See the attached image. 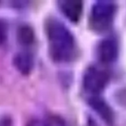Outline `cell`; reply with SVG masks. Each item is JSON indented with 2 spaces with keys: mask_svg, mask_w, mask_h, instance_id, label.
<instances>
[{
  "mask_svg": "<svg viewBox=\"0 0 126 126\" xmlns=\"http://www.w3.org/2000/svg\"><path fill=\"white\" fill-rule=\"evenodd\" d=\"M49 53L56 61H64L72 56L74 40L65 25L57 20L49 21L47 26Z\"/></svg>",
  "mask_w": 126,
  "mask_h": 126,
  "instance_id": "6da1fadb",
  "label": "cell"
},
{
  "mask_svg": "<svg viewBox=\"0 0 126 126\" xmlns=\"http://www.w3.org/2000/svg\"><path fill=\"white\" fill-rule=\"evenodd\" d=\"M115 7L111 2L98 1L93 6L91 21L93 26L97 30H104L110 25L113 18Z\"/></svg>",
  "mask_w": 126,
  "mask_h": 126,
  "instance_id": "7a4b0ae2",
  "label": "cell"
},
{
  "mask_svg": "<svg viewBox=\"0 0 126 126\" xmlns=\"http://www.w3.org/2000/svg\"><path fill=\"white\" fill-rule=\"evenodd\" d=\"M108 81V75L105 71L92 67L86 71L83 78V85L86 91L98 93L105 88Z\"/></svg>",
  "mask_w": 126,
  "mask_h": 126,
  "instance_id": "3957f363",
  "label": "cell"
},
{
  "mask_svg": "<svg viewBox=\"0 0 126 126\" xmlns=\"http://www.w3.org/2000/svg\"><path fill=\"white\" fill-rule=\"evenodd\" d=\"M98 54L100 61L105 63H110L116 59L117 55V44L114 39L106 38L100 42L98 49Z\"/></svg>",
  "mask_w": 126,
  "mask_h": 126,
  "instance_id": "277c9868",
  "label": "cell"
},
{
  "mask_svg": "<svg viewBox=\"0 0 126 126\" xmlns=\"http://www.w3.org/2000/svg\"><path fill=\"white\" fill-rule=\"evenodd\" d=\"M60 6L63 14L71 22L76 23L79 20L82 14V2L76 0L61 1L60 2Z\"/></svg>",
  "mask_w": 126,
  "mask_h": 126,
  "instance_id": "5b68a950",
  "label": "cell"
},
{
  "mask_svg": "<svg viewBox=\"0 0 126 126\" xmlns=\"http://www.w3.org/2000/svg\"><path fill=\"white\" fill-rule=\"evenodd\" d=\"M14 65L21 74H28L33 68V58L27 52L18 53L14 58Z\"/></svg>",
  "mask_w": 126,
  "mask_h": 126,
  "instance_id": "8992f818",
  "label": "cell"
},
{
  "mask_svg": "<svg viewBox=\"0 0 126 126\" xmlns=\"http://www.w3.org/2000/svg\"><path fill=\"white\" fill-rule=\"evenodd\" d=\"M91 106L101 116L103 119H105L106 122L110 123L112 120V112L110 110V107L107 105V104L98 97H93L89 101Z\"/></svg>",
  "mask_w": 126,
  "mask_h": 126,
  "instance_id": "52a82bcc",
  "label": "cell"
},
{
  "mask_svg": "<svg viewBox=\"0 0 126 126\" xmlns=\"http://www.w3.org/2000/svg\"><path fill=\"white\" fill-rule=\"evenodd\" d=\"M18 41L23 45H30L34 42V31L30 27L23 25L19 28L17 31Z\"/></svg>",
  "mask_w": 126,
  "mask_h": 126,
  "instance_id": "ba28073f",
  "label": "cell"
},
{
  "mask_svg": "<svg viewBox=\"0 0 126 126\" xmlns=\"http://www.w3.org/2000/svg\"><path fill=\"white\" fill-rule=\"evenodd\" d=\"M45 126H67L64 119L56 115H50L44 122Z\"/></svg>",
  "mask_w": 126,
  "mask_h": 126,
  "instance_id": "9c48e42d",
  "label": "cell"
},
{
  "mask_svg": "<svg viewBox=\"0 0 126 126\" xmlns=\"http://www.w3.org/2000/svg\"><path fill=\"white\" fill-rule=\"evenodd\" d=\"M7 38V29L3 21L0 20V45L4 43Z\"/></svg>",
  "mask_w": 126,
  "mask_h": 126,
  "instance_id": "30bf717a",
  "label": "cell"
},
{
  "mask_svg": "<svg viewBox=\"0 0 126 126\" xmlns=\"http://www.w3.org/2000/svg\"><path fill=\"white\" fill-rule=\"evenodd\" d=\"M28 126H45V124L39 122V121H32L28 124Z\"/></svg>",
  "mask_w": 126,
  "mask_h": 126,
  "instance_id": "8fae6325",
  "label": "cell"
}]
</instances>
